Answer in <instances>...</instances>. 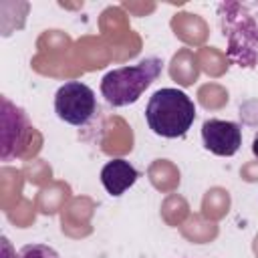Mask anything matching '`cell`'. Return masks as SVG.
<instances>
[{
    "instance_id": "obj_2",
    "label": "cell",
    "mask_w": 258,
    "mask_h": 258,
    "mask_svg": "<svg viewBox=\"0 0 258 258\" xmlns=\"http://www.w3.org/2000/svg\"><path fill=\"white\" fill-rule=\"evenodd\" d=\"M196 119L194 101L173 87H163L155 91L145 107V121L149 129L165 139L183 137Z\"/></svg>"
},
{
    "instance_id": "obj_8",
    "label": "cell",
    "mask_w": 258,
    "mask_h": 258,
    "mask_svg": "<svg viewBox=\"0 0 258 258\" xmlns=\"http://www.w3.org/2000/svg\"><path fill=\"white\" fill-rule=\"evenodd\" d=\"M16 258H60L52 246L46 244H26L18 250Z\"/></svg>"
},
{
    "instance_id": "obj_9",
    "label": "cell",
    "mask_w": 258,
    "mask_h": 258,
    "mask_svg": "<svg viewBox=\"0 0 258 258\" xmlns=\"http://www.w3.org/2000/svg\"><path fill=\"white\" fill-rule=\"evenodd\" d=\"M252 153H254V157H258V131H256V135L252 139Z\"/></svg>"
},
{
    "instance_id": "obj_7",
    "label": "cell",
    "mask_w": 258,
    "mask_h": 258,
    "mask_svg": "<svg viewBox=\"0 0 258 258\" xmlns=\"http://www.w3.org/2000/svg\"><path fill=\"white\" fill-rule=\"evenodd\" d=\"M137 179H139V171L135 169V165L121 157L107 161L101 169V183L107 189V194L113 198L123 196L129 187L135 185Z\"/></svg>"
},
{
    "instance_id": "obj_3",
    "label": "cell",
    "mask_w": 258,
    "mask_h": 258,
    "mask_svg": "<svg viewBox=\"0 0 258 258\" xmlns=\"http://www.w3.org/2000/svg\"><path fill=\"white\" fill-rule=\"evenodd\" d=\"M163 71L159 56H147L137 64H127L109 71L101 79V95L111 107H127L141 99Z\"/></svg>"
},
{
    "instance_id": "obj_4",
    "label": "cell",
    "mask_w": 258,
    "mask_h": 258,
    "mask_svg": "<svg viewBox=\"0 0 258 258\" xmlns=\"http://www.w3.org/2000/svg\"><path fill=\"white\" fill-rule=\"evenodd\" d=\"M54 113L62 123L73 125L77 129H101L103 111L97 103V95L89 85L81 81H69L58 87L54 95Z\"/></svg>"
},
{
    "instance_id": "obj_1",
    "label": "cell",
    "mask_w": 258,
    "mask_h": 258,
    "mask_svg": "<svg viewBox=\"0 0 258 258\" xmlns=\"http://www.w3.org/2000/svg\"><path fill=\"white\" fill-rule=\"evenodd\" d=\"M224 36H228V56L240 67L258 62V4L224 2L218 6Z\"/></svg>"
},
{
    "instance_id": "obj_5",
    "label": "cell",
    "mask_w": 258,
    "mask_h": 258,
    "mask_svg": "<svg viewBox=\"0 0 258 258\" xmlns=\"http://www.w3.org/2000/svg\"><path fill=\"white\" fill-rule=\"evenodd\" d=\"M30 135L32 127L28 123L26 113L8 97H2V161L20 157L28 145Z\"/></svg>"
},
{
    "instance_id": "obj_6",
    "label": "cell",
    "mask_w": 258,
    "mask_h": 258,
    "mask_svg": "<svg viewBox=\"0 0 258 258\" xmlns=\"http://www.w3.org/2000/svg\"><path fill=\"white\" fill-rule=\"evenodd\" d=\"M202 143L220 157H232L242 145V129L234 121L206 119L202 125Z\"/></svg>"
}]
</instances>
